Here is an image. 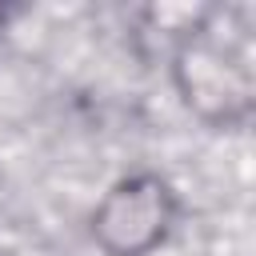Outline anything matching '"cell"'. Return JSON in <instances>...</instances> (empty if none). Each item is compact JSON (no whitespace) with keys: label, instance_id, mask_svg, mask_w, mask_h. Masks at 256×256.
Listing matches in <instances>:
<instances>
[{"label":"cell","instance_id":"cell-1","mask_svg":"<svg viewBox=\"0 0 256 256\" xmlns=\"http://www.w3.org/2000/svg\"><path fill=\"white\" fill-rule=\"evenodd\" d=\"M164 220H168V188L156 180H128L104 200L96 228L112 252L136 256L148 244H156Z\"/></svg>","mask_w":256,"mask_h":256}]
</instances>
